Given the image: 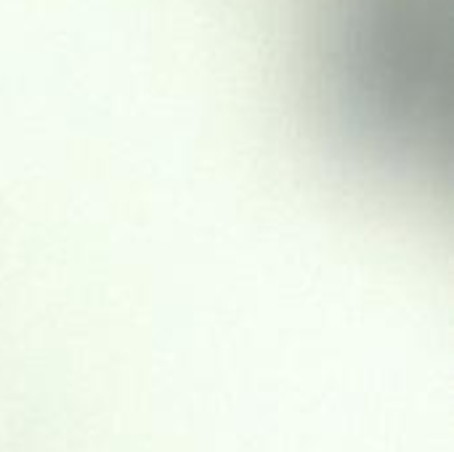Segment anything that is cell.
<instances>
[{"label":"cell","mask_w":454,"mask_h":452,"mask_svg":"<svg viewBox=\"0 0 454 452\" xmlns=\"http://www.w3.org/2000/svg\"><path fill=\"white\" fill-rule=\"evenodd\" d=\"M325 3L322 67L340 133L388 170H428L444 112V0Z\"/></svg>","instance_id":"cell-1"}]
</instances>
